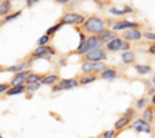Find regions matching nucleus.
Instances as JSON below:
<instances>
[{
    "instance_id": "obj_12",
    "label": "nucleus",
    "mask_w": 155,
    "mask_h": 138,
    "mask_svg": "<svg viewBox=\"0 0 155 138\" xmlns=\"http://www.w3.org/2000/svg\"><path fill=\"white\" fill-rule=\"evenodd\" d=\"M123 39L126 42H140L141 39H143V33H141L140 30H127L123 33Z\"/></svg>"
},
{
    "instance_id": "obj_29",
    "label": "nucleus",
    "mask_w": 155,
    "mask_h": 138,
    "mask_svg": "<svg viewBox=\"0 0 155 138\" xmlns=\"http://www.w3.org/2000/svg\"><path fill=\"white\" fill-rule=\"evenodd\" d=\"M42 87V82H34V84H28L27 85V93L28 95H33V93H36L39 89Z\"/></svg>"
},
{
    "instance_id": "obj_26",
    "label": "nucleus",
    "mask_w": 155,
    "mask_h": 138,
    "mask_svg": "<svg viewBox=\"0 0 155 138\" xmlns=\"http://www.w3.org/2000/svg\"><path fill=\"white\" fill-rule=\"evenodd\" d=\"M22 12H23V9H17V11H14V12H11V14H9L8 17H5V19H3V22H5V23H9V22H12V20L19 19V17L22 16Z\"/></svg>"
},
{
    "instance_id": "obj_22",
    "label": "nucleus",
    "mask_w": 155,
    "mask_h": 138,
    "mask_svg": "<svg viewBox=\"0 0 155 138\" xmlns=\"http://www.w3.org/2000/svg\"><path fill=\"white\" fill-rule=\"evenodd\" d=\"M98 74H79L78 76V81H79V87L82 85H88V84H92L95 81H98Z\"/></svg>"
},
{
    "instance_id": "obj_30",
    "label": "nucleus",
    "mask_w": 155,
    "mask_h": 138,
    "mask_svg": "<svg viewBox=\"0 0 155 138\" xmlns=\"http://www.w3.org/2000/svg\"><path fill=\"white\" fill-rule=\"evenodd\" d=\"M123 115L127 117V118H130L132 121L138 118V117H137V109H135V107H129L127 110H124V113H123Z\"/></svg>"
},
{
    "instance_id": "obj_23",
    "label": "nucleus",
    "mask_w": 155,
    "mask_h": 138,
    "mask_svg": "<svg viewBox=\"0 0 155 138\" xmlns=\"http://www.w3.org/2000/svg\"><path fill=\"white\" fill-rule=\"evenodd\" d=\"M44 74H45V73H36V71H31V73L28 74L27 81H25V85L34 84V82H41V81L44 79Z\"/></svg>"
},
{
    "instance_id": "obj_33",
    "label": "nucleus",
    "mask_w": 155,
    "mask_h": 138,
    "mask_svg": "<svg viewBox=\"0 0 155 138\" xmlns=\"http://www.w3.org/2000/svg\"><path fill=\"white\" fill-rule=\"evenodd\" d=\"M9 89H11V84L9 82H0V95H2V93L5 95Z\"/></svg>"
},
{
    "instance_id": "obj_27",
    "label": "nucleus",
    "mask_w": 155,
    "mask_h": 138,
    "mask_svg": "<svg viewBox=\"0 0 155 138\" xmlns=\"http://www.w3.org/2000/svg\"><path fill=\"white\" fill-rule=\"evenodd\" d=\"M144 85H146V95H147L149 98H152V96L155 95V85L152 84L150 79H149V81L146 79V81H144Z\"/></svg>"
},
{
    "instance_id": "obj_32",
    "label": "nucleus",
    "mask_w": 155,
    "mask_h": 138,
    "mask_svg": "<svg viewBox=\"0 0 155 138\" xmlns=\"http://www.w3.org/2000/svg\"><path fill=\"white\" fill-rule=\"evenodd\" d=\"M143 39H146L150 44H155V33L153 31H144L143 33Z\"/></svg>"
},
{
    "instance_id": "obj_4",
    "label": "nucleus",
    "mask_w": 155,
    "mask_h": 138,
    "mask_svg": "<svg viewBox=\"0 0 155 138\" xmlns=\"http://www.w3.org/2000/svg\"><path fill=\"white\" fill-rule=\"evenodd\" d=\"M74 87H79V81H78V78H65V79H61L56 85L51 87V93L67 92V90L74 89Z\"/></svg>"
},
{
    "instance_id": "obj_38",
    "label": "nucleus",
    "mask_w": 155,
    "mask_h": 138,
    "mask_svg": "<svg viewBox=\"0 0 155 138\" xmlns=\"http://www.w3.org/2000/svg\"><path fill=\"white\" fill-rule=\"evenodd\" d=\"M0 73H5V67L3 65H0Z\"/></svg>"
},
{
    "instance_id": "obj_20",
    "label": "nucleus",
    "mask_w": 155,
    "mask_h": 138,
    "mask_svg": "<svg viewBox=\"0 0 155 138\" xmlns=\"http://www.w3.org/2000/svg\"><path fill=\"white\" fill-rule=\"evenodd\" d=\"M149 106H150V98H149L147 95L141 96V98H137L135 101H134V107H135L137 110H144V109L149 107Z\"/></svg>"
},
{
    "instance_id": "obj_28",
    "label": "nucleus",
    "mask_w": 155,
    "mask_h": 138,
    "mask_svg": "<svg viewBox=\"0 0 155 138\" xmlns=\"http://www.w3.org/2000/svg\"><path fill=\"white\" fill-rule=\"evenodd\" d=\"M51 39H53V37H50V36H47V34L41 36V37L37 39V47H47V45H50Z\"/></svg>"
},
{
    "instance_id": "obj_9",
    "label": "nucleus",
    "mask_w": 155,
    "mask_h": 138,
    "mask_svg": "<svg viewBox=\"0 0 155 138\" xmlns=\"http://www.w3.org/2000/svg\"><path fill=\"white\" fill-rule=\"evenodd\" d=\"M54 54H58V50L53 45H47V47H37V48H34L30 56L34 58L36 61H39V59H44L45 56H54Z\"/></svg>"
},
{
    "instance_id": "obj_41",
    "label": "nucleus",
    "mask_w": 155,
    "mask_h": 138,
    "mask_svg": "<svg viewBox=\"0 0 155 138\" xmlns=\"http://www.w3.org/2000/svg\"><path fill=\"white\" fill-rule=\"evenodd\" d=\"M0 138H3V136H2V133H0Z\"/></svg>"
},
{
    "instance_id": "obj_5",
    "label": "nucleus",
    "mask_w": 155,
    "mask_h": 138,
    "mask_svg": "<svg viewBox=\"0 0 155 138\" xmlns=\"http://www.w3.org/2000/svg\"><path fill=\"white\" fill-rule=\"evenodd\" d=\"M107 67L106 62H85L81 64V74H99Z\"/></svg>"
},
{
    "instance_id": "obj_36",
    "label": "nucleus",
    "mask_w": 155,
    "mask_h": 138,
    "mask_svg": "<svg viewBox=\"0 0 155 138\" xmlns=\"http://www.w3.org/2000/svg\"><path fill=\"white\" fill-rule=\"evenodd\" d=\"M39 2H27V6L28 8H31V6H34V5H37Z\"/></svg>"
},
{
    "instance_id": "obj_25",
    "label": "nucleus",
    "mask_w": 155,
    "mask_h": 138,
    "mask_svg": "<svg viewBox=\"0 0 155 138\" xmlns=\"http://www.w3.org/2000/svg\"><path fill=\"white\" fill-rule=\"evenodd\" d=\"M62 27H65V25H64L61 20H58V22L53 25V27H50V28L45 31V34H47V36H50V37H54V34H56V33H58V31H59Z\"/></svg>"
},
{
    "instance_id": "obj_8",
    "label": "nucleus",
    "mask_w": 155,
    "mask_h": 138,
    "mask_svg": "<svg viewBox=\"0 0 155 138\" xmlns=\"http://www.w3.org/2000/svg\"><path fill=\"white\" fill-rule=\"evenodd\" d=\"M141 27H143V23H138V22H132V20H116V22H113V25H112V31H115V33H118V31H127V30H140Z\"/></svg>"
},
{
    "instance_id": "obj_2",
    "label": "nucleus",
    "mask_w": 155,
    "mask_h": 138,
    "mask_svg": "<svg viewBox=\"0 0 155 138\" xmlns=\"http://www.w3.org/2000/svg\"><path fill=\"white\" fill-rule=\"evenodd\" d=\"M85 19L87 17H84L82 14H79V12H76V11H67V12H64L59 20L64 25H71L74 28H81L85 22Z\"/></svg>"
},
{
    "instance_id": "obj_31",
    "label": "nucleus",
    "mask_w": 155,
    "mask_h": 138,
    "mask_svg": "<svg viewBox=\"0 0 155 138\" xmlns=\"http://www.w3.org/2000/svg\"><path fill=\"white\" fill-rule=\"evenodd\" d=\"M118 136V132L115 129H109V130H104L101 133V138H116Z\"/></svg>"
},
{
    "instance_id": "obj_7",
    "label": "nucleus",
    "mask_w": 155,
    "mask_h": 138,
    "mask_svg": "<svg viewBox=\"0 0 155 138\" xmlns=\"http://www.w3.org/2000/svg\"><path fill=\"white\" fill-rule=\"evenodd\" d=\"M129 129L135 130L137 133H147V135H153V126L149 124L147 121H144L143 118H137L132 121V124L129 126Z\"/></svg>"
},
{
    "instance_id": "obj_42",
    "label": "nucleus",
    "mask_w": 155,
    "mask_h": 138,
    "mask_svg": "<svg viewBox=\"0 0 155 138\" xmlns=\"http://www.w3.org/2000/svg\"><path fill=\"white\" fill-rule=\"evenodd\" d=\"M152 138H155V135H152Z\"/></svg>"
},
{
    "instance_id": "obj_1",
    "label": "nucleus",
    "mask_w": 155,
    "mask_h": 138,
    "mask_svg": "<svg viewBox=\"0 0 155 138\" xmlns=\"http://www.w3.org/2000/svg\"><path fill=\"white\" fill-rule=\"evenodd\" d=\"M107 30V25H106V20L96 16V14H92L88 16L84 22V25L81 27V31L85 33V34H90V36H99L101 33H104Z\"/></svg>"
},
{
    "instance_id": "obj_34",
    "label": "nucleus",
    "mask_w": 155,
    "mask_h": 138,
    "mask_svg": "<svg viewBox=\"0 0 155 138\" xmlns=\"http://www.w3.org/2000/svg\"><path fill=\"white\" fill-rule=\"evenodd\" d=\"M146 51H147L149 54H152V56H155V44H149V48L146 50Z\"/></svg>"
},
{
    "instance_id": "obj_6",
    "label": "nucleus",
    "mask_w": 155,
    "mask_h": 138,
    "mask_svg": "<svg viewBox=\"0 0 155 138\" xmlns=\"http://www.w3.org/2000/svg\"><path fill=\"white\" fill-rule=\"evenodd\" d=\"M130 48H132L130 42H126L123 37H116L115 41H112L106 45V50L109 53H118V51L124 53V51H130Z\"/></svg>"
},
{
    "instance_id": "obj_16",
    "label": "nucleus",
    "mask_w": 155,
    "mask_h": 138,
    "mask_svg": "<svg viewBox=\"0 0 155 138\" xmlns=\"http://www.w3.org/2000/svg\"><path fill=\"white\" fill-rule=\"evenodd\" d=\"M121 64L123 65H135L137 64V54L135 51H124L121 53Z\"/></svg>"
},
{
    "instance_id": "obj_15",
    "label": "nucleus",
    "mask_w": 155,
    "mask_h": 138,
    "mask_svg": "<svg viewBox=\"0 0 155 138\" xmlns=\"http://www.w3.org/2000/svg\"><path fill=\"white\" fill-rule=\"evenodd\" d=\"M98 37H99V41H101V44H102V45L106 47V45H107L109 42L115 41L116 37H120V36H118V33H115V31H112V30H106L104 33H101V34H99Z\"/></svg>"
},
{
    "instance_id": "obj_21",
    "label": "nucleus",
    "mask_w": 155,
    "mask_h": 138,
    "mask_svg": "<svg viewBox=\"0 0 155 138\" xmlns=\"http://www.w3.org/2000/svg\"><path fill=\"white\" fill-rule=\"evenodd\" d=\"M134 70H135L137 74H140V76H146V74H149V73H153V70L149 64H135Z\"/></svg>"
},
{
    "instance_id": "obj_19",
    "label": "nucleus",
    "mask_w": 155,
    "mask_h": 138,
    "mask_svg": "<svg viewBox=\"0 0 155 138\" xmlns=\"http://www.w3.org/2000/svg\"><path fill=\"white\" fill-rule=\"evenodd\" d=\"M12 12V2L11 0H2L0 2V17H8Z\"/></svg>"
},
{
    "instance_id": "obj_3",
    "label": "nucleus",
    "mask_w": 155,
    "mask_h": 138,
    "mask_svg": "<svg viewBox=\"0 0 155 138\" xmlns=\"http://www.w3.org/2000/svg\"><path fill=\"white\" fill-rule=\"evenodd\" d=\"M109 58V51L106 50V47H99L92 50L90 53H87L85 56L81 58V64H85V62H104Z\"/></svg>"
},
{
    "instance_id": "obj_24",
    "label": "nucleus",
    "mask_w": 155,
    "mask_h": 138,
    "mask_svg": "<svg viewBox=\"0 0 155 138\" xmlns=\"http://www.w3.org/2000/svg\"><path fill=\"white\" fill-rule=\"evenodd\" d=\"M27 93V85H17V87H11V89L5 93L6 96H12V95H22Z\"/></svg>"
},
{
    "instance_id": "obj_35",
    "label": "nucleus",
    "mask_w": 155,
    "mask_h": 138,
    "mask_svg": "<svg viewBox=\"0 0 155 138\" xmlns=\"http://www.w3.org/2000/svg\"><path fill=\"white\" fill-rule=\"evenodd\" d=\"M67 65V58H61L59 61V67H65Z\"/></svg>"
},
{
    "instance_id": "obj_13",
    "label": "nucleus",
    "mask_w": 155,
    "mask_h": 138,
    "mask_svg": "<svg viewBox=\"0 0 155 138\" xmlns=\"http://www.w3.org/2000/svg\"><path fill=\"white\" fill-rule=\"evenodd\" d=\"M30 73H31V70H23V71H20V73L14 74V76L11 78V81H9L11 87L25 85V81H27V78H28V74H30Z\"/></svg>"
},
{
    "instance_id": "obj_37",
    "label": "nucleus",
    "mask_w": 155,
    "mask_h": 138,
    "mask_svg": "<svg viewBox=\"0 0 155 138\" xmlns=\"http://www.w3.org/2000/svg\"><path fill=\"white\" fill-rule=\"evenodd\" d=\"M150 81H152V84H153V85H155V71H153V73H152V78H150Z\"/></svg>"
},
{
    "instance_id": "obj_40",
    "label": "nucleus",
    "mask_w": 155,
    "mask_h": 138,
    "mask_svg": "<svg viewBox=\"0 0 155 138\" xmlns=\"http://www.w3.org/2000/svg\"><path fill=\"white\" fill-rule=\"evenodd\" d=\"M90 138H101V135L99 136H90Z\"/></svg>"
},
{
    "instance_id": "obj_14",
    "label": "nucleus",
    "mask_w": 155,
    "mask_h": 138,
    "mask_svg": "<svg viewBox=\"0 0 155 138\" xmlns=\"http://www.w3.org/2000/svg\"><path fill=\"white\" fill-rule=\"evenodd\" d=\"M132 124V120L130 118H127V117H124V115H121L118 120L115 121V124H113V129L116 130V132H123L124 129H129V126Z\"/></svg>"
},
{
    "instance_id": "obj_11",
    "label": "nucleus",
    "mask_w": 155,
    "mask_h": 138,
    "mask_svg": "<svg viewBox=\"0 0 155 138\" xmlns=\"http://www.w3.org/2000/svg\"><path fill=\"white\" fill-rule=\"evenodd\" d=\"M98 78L102 79V81H115L120 78V73H118V68L116 67H107L102 73L98 74Z\"/></svg>"
},
{
    "instance_id": "obj_18",
    "label": "nucleus",
    "mask_w": 155,
    "mask_h": 138,
    "mask_svg": "<svg viewBox=\"0 0 155 138\" xmlns=\"http://www.w3.org/2000/svg\"><path fill=\"white\" fill-rule=\"evenodd\" d=\"M141 118L153 126V123H155V106L150 104L149 107H146V109L143 110V113H141Z\"/></svg>"
},
{
    "instance_id": "obj_10",
    "label": "nucleus",
    "mask_w": 155,
    "mask_h": 138,
    "mask_svg": "<svg viewBox=\"0 0 155 138\" xmlns=\"http://www.w3.org/2000/svg\"><path fill=\"white\" fill-rule=\"evenodd\" d=\"M109 14L110 16H116V17H126L129 14H134L135 12V8L130 6V5H126L124 8H116V6H110L109 9Z\"/></svg>"
},
{
    "instance_id": "obj_39",
    "label": "nucleus",
    "mask_w": 155,
    "mask_h": 138,
    "mask_svg": "<svg viewBox=\"0 0 155 138\" xmlns=\"http://www.w3.org/2000/svg\"><path fill=\"white\" fill-rule=\"evenodd\" d=\"M5 25V22H3V19H0V27H3Z\"/></svg>"
},
{
    "instance_id": "obj_17",
    "label": "nucleus",
    "mask_w": 155,
    "mask_h": 138,
    "mask_svg": "<svg viewBox=\"0 0 155 138\" xmlns=\"http://www.w3.org/2000/svg\"><path fill=\"white\" fill-rule=\"evenodd\" d=\"M59 81H61V76H59L58 73H45L44 74V79L41 82H42V85H51V87H53Z\"/></svg>"
}]
</instances>
